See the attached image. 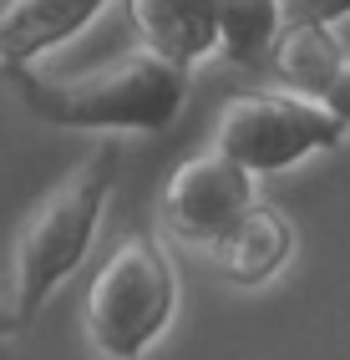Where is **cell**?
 I'll return each instance as SVG.
<instances>
[{
	"label": "cell",
	"mask_w": 350,
	"mask_h": 360,
	"mask_svg": "<svg viewBox=\"0 0 350 360\" xmlns=\"http://www.w3.org/2000/svg\"><path fill=\"white\" fill-rule=\"evenodd\" d=\"M178 315V269L153 233H122L91 269L82 330L102 360H143Z\"/></svg>",
	"instance_id": "3957f363"
},
{
	"label": "cell",
	"mask_w": 350,
	"mask_h": 360,
	"mask_svg": "<svg viewBox=\"0 0 350 360\" xmlns=\"http://www.w3.org/2000/svg\"><path fill=\"white\" fill-rule=\"evenodd\" d=\"M219 6V46L233 56V61H264L269 66V51L279 31H285V11L279 0H214Z\"/></svg>",
	"instance_id": "30bf717a"
},
{
	"label": "cell",
	"mask_w": 350,
	"mask_h": 360,
	"mask_svg": "<svg viewBox=\"0 0 350 360\" xmlns=\"http://www.w3.org/2000/svg\"><path fill=\"white\" fill-rule=\"evenodd\" d=\"M350 56L340 51V41L330 36V20H290L285 31H279L274 51H269V71L279 82H285L290 91H305V97L325 102V91L335 86L340 66Z\"/></svg>",
	"instance_id": "9c48e42d"
},
{
	"label": "cell",
	"mask_w": 350,
	"mask_h": 360,
	"mask_svg": "<svg viewBox=\"0 0 350 360\" xmlns=\"http://www.w3.org/2000/svg\"><path fill=\"white\" fill-rule=\"evenodd\" d=\"M36 117L56 127H107V132H162L188 102V66L137 46L86 77L51 82L31 66H0Z\"/></svg>",
	"instance_id": "6da1fadb"
},
{
	"label": "cell",
	"mask_w": 350,
	"mask_h": 360,
	"mask_svg": "<svg viewBox=\"0 0 350 360\" xmlns=\"http://www.w3.org/2000/svg\"><path fill=\"white\" fill-rule=\"evenodd\" d=\"M127 20L148 51L178 66H198L219 46V6L214 0H127Z\"/></svg>",
	"instance_id": "52a82bcc"
},
{
	"label": "cell",
	"mask_w": 350,
	"mask_h": 360,
	"mask_svg": "<svg viewBox=\"0 0 350 360\" xmlns=\"http://www.w3.org/2000/svg\"><path fill=\"white\" fill-rule=\"evenodd\" d=\"M107 0H6L0 6V66H31L41 51L82 36Z\"/></svg>",
	"instance_id": "8992f818"
},
{
	"label": "cell",
	"mask_w": 350,
	"mask_h": 360,
	"mask_svg": "<svg viewBox=\"0 0 350 360\" xmlns=\"http://www.w3.org/2000/svg\"><path fill=\"white\" fill-rule=\"evenodd\" d=\"M259 203L254 193V173L244 162H233L223 148H198L193 158H183L168 183L157 193V219L178 244H188L193 254H214L223 244V233Z\"/></svg>",
	"instance_id": "5b68a950"
},
{
	"label": "cell",
	"mask_w": 350,
	"mask_h": 360,
	"mask_svg": "<svg viewBox=\"0 0 350 360\" xmlns=\"http://www.w3.org/2000/svg\"><path fill=\"white\" fill-rule=\"evenodd\" d=\"M20 325H26V320L15 315V304H0V345H6V340H11V335H15Z\"/></svg>",
	"instance_id": "7c38bea8"
},
{
	"label": "cell",
	"mask_w": 350,
	"mask_h": 360,
	"mask_svg": "<svg viewBox=\"0 0 350 360\" xmlns=\"http://www.w3.org/2000/svg\"><path fill=\"white\" fill-rule=\"evenodd\" d=\"M290 254H294V229H290V219H285L274 203H254L244 219L223 233V244L208 254V259H214V269H219L228 284L254 290V284H264V279H274L279 269H285Z\"/></svg>",
	"instance_id": "ba28073f"
},
{
	"label": "cell",
	"mask_w": 350,
	"mask_h": 360,
	"mask_svg": "<svg viewBox=\"0 0 350 360\" xmlns=\"http://www.w3.org/2000/svg\"><path fill=\"white\" fill-rule=\"evenodd\" d=\"M117 142H102L82 167H72L51 193L36 203V213L15 233V254H11V304L20 320H36L51 295L72 279L91 244L102 233L107 219V198L117 188Z\"/></svg>",
	"instance_id": "7a4b0ae2"
},
{
	"label": "cell",
	"mask_w": 350,
	"mask_h": 360,
	"mask_svg": "<svg viewBox=\"0 0 350 360\" xmlns=\"http://www.w3.org/2000/svg\"><path fill=\"white\" fill-rule=\"evenodd\" d=\"M325 107H330V112L340 117V122L350 127V61L340 66V77H335V86L325 91Z\"/></svg>",
	"instance_id": "8fae6325"
},
{
	"label": "cell",
	"mask_w": 350,
	"mask_h": 360,
	"mask_svg": "<svg viewBox=\"0 0 350 360\" xmlns=\"http://www.w3.org/2000/svg\"><path fill=\"white\" fill-rule=\"evenodd\" d=\"M345 137V122L305 91H239L228 97L214 117V148H223L233 162H244L254 178L290 173L294 162H305L325 148H335Z\"/></svg>",
	"instance_id": "277c9868"
}]
</instances>
